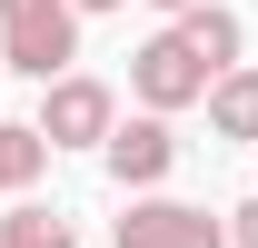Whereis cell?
<instances>
[{
  "mask_svg": "<svg viewBox=\"0 0 258 248\" xmlns=\"http://www.w3.org/2000/svg\"><path fill=\"white\" fill-rule=\"evenodd\" d=\"M129 90H139V109H149V119H179V109H199V99H209V70L159 30V40H139V50H129Z\"/></svg>",
  "mask_w": 258,
  "mask_h": 248,
  "instance_id": "3",
  "label": "cell"
},
{
  "mask_svg": "<svg viewBox=\"0 0 258 248\" xmlns=\"http://www.w3.org/2000/svg\"><path fill=\"white\" fill-rule=\"evenodd\" d=\"M70 10H119V0H70Z\"/></svg>",
  "mask_w": 258,
  "mask_h": 248,
  "instance_id": "12",
  "label": "cell"
},
{
  "mask_svg": "<svg viewBox=\"0 0 258 248\" xmlns=\"http://www.w3.org/2000/svg\"><path fill=\"white\" fill-rule=\"evenodd\" d=\"M169 40H179V50H189L199 70H209V80H228V70H238V10H219V0H199V10H179V20H169Z\"/></svg>",
  "mask_w": 258,
  "mask_h": 248,
  "instance_id": "6",
  "label": "cell"
},
{
  "mask_svg": "<svg viewBox=\"0 0 258 248\" xmlns=\"http://www.w3.org/2000/svg\"><path fill=\"white\" fill-rule=\"evenodd\" d=\"M119 248H228V228L209 209H189V199H129Z\"/></svg>",
  "mask_w": 258,
  "mask_h": 248,
  "instance_id": "5",
  "label": "cell"
},
{
  "mask_svg": "<svg viewBox=\"0 0 258 248\" xmlns=\"http://www.w3.org/2000/svg\"><path fill=\"white\" fill-rule=\"evenodd\" d=\"M99 159H109V179H119V189H159L169 169H179V129L139 109V119H119L109 139H99Z\"/></svg>",
  "mask_w": 258,
  "mask_h": 248,
  "instance_id": "4",
  "label": "cell"
},
{
  "mask_svg": "<svg viewBox=\"0 0 258 248\" xmlns=\"http://www.w3.org/2000/svg\"><path fill=\"white\" fill-rule=\"evenodd\" d=\"M40 149H99V139H109V129H119V99L99 90V80H80V70H70V80H50V90H40Z\"/></svg>",
  "mask_w": 258,
  "mask_h": 248,
  "instance_id": "2",
  "label": "cell"
},
{
  "mask_svg": "<svg viewBox=\"0 0 258 248\" xmlns=\"http://www.w3.org/2000/svg\"><path fill=\"white\" fill-rule=\"evenodd\" d=\"M80 60V10L70 0H0V70H20V80H70Z\"/></svg>",
  "mask_w": 258,
  "mask_h": 248,
  "instance_id": "1",
  "label": "cell"
},
{
  "mask_svg": "<svg viewBox=\"0 0 258 248\" xmlns=\"http://www.w3.org/2000/svg\"><path fill=\"white\" fill-rule=\"evenodd\" d=\"M149 10H169V20H179V10H199V0H149Z\"/></svg>",
  "mask_w": 258,
  "mask_h": 248,
  "instance_id": "11",
  "label": "cell"
},
{
  "mask_svg": "<svg viewBox=\"0 0 258 248\" xmlns=\"http://www.w3.org/2000/svg\"><path fill=\"white\" fill-rule=\"evenodd\" d=\"M219 228H228V248H258V199H238V209H228Z\"/></svg>",
  "mask_w": 258,
  "mask_h": 248,
  "instance_id": "10",
  "label": "cell"
},
{
  "mask_svg": "<svg viewBox=\"0 0 258 248\" xmlns=\"http://www.w3.org/2000/svg\"><path fill=\"white\" fill-rule=\"evenodd\" d=\"M199 109H209V129H219V139H248V149H258V70H248V60L228 70V80H209V99H199Z\"/></svg>",
  "mask_w": 258,
  "mask_h": 248,
  "instance_id": "7",
  "label": "cell"
},
{
  "mask_svg": "<svg viewBox=\"0 0 258 248\" xmlns=\"http://www.w3.org/2000/svg\"><path fill=\"white\" fill-rule=\"evenodd\" d=\"M0 248H80V238H70V218H60V209L10 199V218H0Z\"/></svg>",
  "mask_w": 258,
  "mask_h": 248,
  "instance_id": "9",
  "label": "cell"
},
{
  "mask_svg": "<svg viewBox=\"0 0 258 248\" xmlns=\"http://www.w3.org/2000/svg\"><path fill=\"white\" fill-rule=\"evenodd\" d=\"M50 169V149H40L30 119H0V199H30V179Z\"/></svg>",
  "mask_w": 258,
  "mask_h": 248,
  "instance_id": "8",
  "label": "cell"
}]
</instances>
